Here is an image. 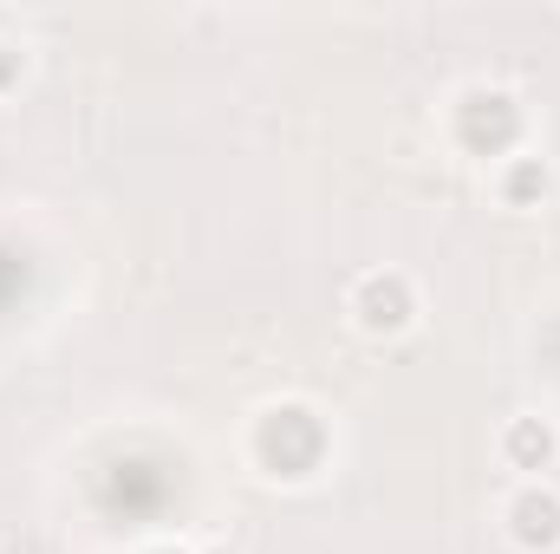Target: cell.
Here are the masks:
<instances>
[{
  "label": "cell",
  "mask_w": 560,
  "mask_h": 554,
  "mask_svg": "<svg viewBox=\"0 0 560 554\" xmlns=\"http://www.w3.org/2000/svg\"><path fill=\"white\" fill-rule=\"evenodd\" d=\"M255 450H261V463H268L275 476H306V470L319 463V450H326V430L313 424V412H300V405H280V412L261 417V430H255Z\"/></svg>",
  "instance_id": "6da1fadb"
},
{
  "label": "cell",
  "mask_w": 560,
  "mask_h": 554,
  "mask_svg": "<svg viewBox=\"0 0 560 554\" xmlns=\"http://www.w3.org/2000/svg\"><path fill=\"white\" fill-rule=\"evenodd\" d=\"M456 138H463V150H476V157H502L509 143L522 138V105L509 92H495V85H476L456 105Z\"/></svg>",
  "instance_id": "7a4b0ae2"
},
{
  "label": "cell",
  "mask_w": 560,
  "mask_h": 554,
  "mask_svg": "<svg viewBox=\"0 0 560 554\" xmlns=\"http://www.w3.org/2000/svg\"><path fill=\"white\" fill-rule=\"evenodd\" d=\"M352 320H359L365 333H405V326L418 320V293H411V280L405 275H365L359 280V293H352Z\"/></svg>",
  "instance_id": "3957f363"
},
{
  "label": "cell",
  "mask_w": 560,
  "mask_h": 554,
  "mask_svg": "<svg viewBox=\"0 0 560 554\" xmlns=\"http://www.w3.org/2000/svg\"><path fill=\"white\" fill-rule=\"evenodd\" d=\"M509 529H515V542H522V549H560V496L555 489H541V483H535V489H522V496H515V503H509Z\"/></svg>",
  "instance_id": "277c9868"
},
{
  "label": "cell",
  "mask_w": 560,
  "mask_h": 554,
  "mask_svg": "<svg viewBox=\"0 0 560 554\" xmlns=\"http://www.w3.org/2000/svg\"><path fill=\"white\" fill-rule=\"evenodd\" d=\"M502 450H509V463L515 470H548L560 450L555 424H541V417H515L509 430H502Z\"/></svg>",
  "instance_id": "5b68a950"
},
{
  "label": "cell",
  "mask_w": 560,
  "mask_h": 554,
  "mask_svg": "<svg viewBox=\"0 0 560 554\" xmlns=\"http://www.w3.org/2000/svg\"><path fill=\"white\" fill-rule=\"evenodd\" d=\"M548 163L541 157H509V170H502V203L509 209H541L548 203Z\"/></svg>",
  "instance_id": "8992f818"
}]
</instances>
